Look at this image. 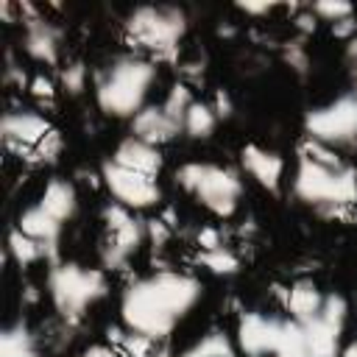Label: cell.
I'll return each instance as SVG.
<instances>
[{
	"label": "cell",
	"instance_id": "7a4b0ae2",
	"mask_svg": "<svg viewBox=\"0 0 357 357\" xmlns=\"http://www.w3.org/2000/svg\"><path fill=\"white\" fill-rule=\"evenodd\" d=\"M293 195L321 215H343L357 201V170L335 148L304 139L293 170Z\"/></svg>",
	"mask_w": 357,
	"mask_h": 357
},
{
	"label": "cell",
	"instance_id": "d6986e66",
	"mask_svg": "<svg viewBox=\"0 0 357 357\" xmlns=\"http://www.w3.org/2000/svg\"><path fill=\"white\" fill-rule=\"evenodd\" d=\"M61 226H64V223H59V220H56L47 209H42L39 204L22 209V215L17 218V229L25 231L28 237H33L36 243H42L45 248H50V254L56 251V243H59V237H61Z\"/></svg>",
	"mask_w": 357,
	"mask_h": 357
},
{
	"label": "cell",
	"instance_id": "30bf717a",
	"mask_svg": "<svg viewBox=\"0 0 357 357\" xmlns=\"http://www.w3.org/2000/svg\"><path fill=\"white\" fill-rule=\"evenodd\" d=\"M287 329H290V318L265 315L259 310L243 312L237 318V332H234L237 351H243L245 357H276V351L287 337Z\"/></svg>",
	"mask_w": 357,
	"mask_h": 357
},
{
	"label": "cell",
	"instance_id": "484cf974",
	"mask_svg": "<svg viewBox=\"0 0 357 357\" xmlns=\"http://www.w3.org/2000/svg\"><path fill=\"white\" fill-rule=\"evenodd\" d=\"M310 11L315 14V20H321V22H332V25H337V22L354 17V6L346 3V0H318V3L310 6Z\"/></svg>",
	"mask_w": 357,
	"mask_h": 357
},
{
	"label": "cell",
	"instance_id": "603a6c76",
	"mask_svg": "<svg viewBox=\"0 0 357 357\" xmlns=\"http://www.w3.org/2000/svg\"><path fill=\"white\" fill-rule=\"evenodd\" d=\"M8 257L20 265V268H25V265H33L36 259H42V257H53L50 254V248H45L42 243H36L33 237H28L25 231H20L17 226L8 231Z\"/></svg>",
	"mask_w": 357,
	"mask_h": 357
},
{
	"label": "cell",
	"instance_id": "d6a6232c",
	"mask_svg": "<svg viewBox=\"0 0 357 357\" xmlns=\"http://www.w3.org/2000/svg\"><path fill=\"white\" fill-rule=\"evenodd\" d=\"M296 28L301 31V33H312L315 28H318V20H315V14L307 8V11H301L298 17H296Z\"/></svg>",
	"mask_w": 357,
	"mask_h": 357
},
{
	"label": "cell",
	"instance_id": "f546056e",
	"mask_svg": "<svg viewBox=\"0 0 357 357\" xmlns=\"http://www.w3.org/2000/svg\"><path fill=\"white\" fill-rule=\"evenodd\" d=\"M28 89H31V95H33V98H39V100H53V95H56V84H53V78L42 75V73L31 78Z\"/></svg>",
	"mask_w": 357,
	"mask_h": 357
},
{
	"label": "cell",
	"instance_id": "d4e9b609",
	"mask_svg": "<svg viewBox=\"0 0 357 357\" xmlns=\"http://www.w3.org/2000/svg\"><path fill=\"white\" fill-rule=\"evenodd\" d=\"M195 103V98H192V89H190V84L187 81H178V84H173L170 89H167V95H165V100H162V109L181 126L184 123V114H187V109Z\"/></svg>",
	"mask_w": 357,
	"mask_h": 357
},
{
	"label": "cell",
	"instance_id": "e575fe53",
	"mask_svg": "<svg viewBox=\"0 0 357 357\" xmlns=\"http://www.w3.org/2000/svg\"><path fill=\"white\" fill-rule=\"evenodd\" d=\"M78 357H123V354L117 349H112V346H89Z\"/></svg>",
	"mask_w": 357,
	"mask_h": 357
},
{
	"label": "cell",
	"instance_id": "cb8c5ba5",
	"mask_svg": "<svg viewBox=\"0 0 357 357\" xmlns=\"http://www.w3.org/2000/svg\"><path fill=\"white\" fill-rule=\"evenodd\" d=\"M198 265H204L215 276H231V273H237L240 259L229 245H215V248H201L198 251Z\"/></svg>",
	"mask_w": 357,
	"mask_h": 357
},
{
	"label": "cell",
	"instance_id": "8d00e7d4",
	"mask_svg": "<svg viewBox=\"0 0 357 357\" xmlns=\"http://www.w3.org/2000/svg\"><path fill=\"white\" fill-rule=\"evenodd\" d=\"M346 56H349V61L351 64H357V33L349 39V47H346Z\"/></svg>",
	"mask_w": 357,
	"mask_h": 357
},
{
	"label": "cell",
	"instance_id": "7402d4cb",
	"mask_svg": "<svg viewBox=\"0 0 357 357\" xmlns=\"http://www.w3.org/2000/svg\"><path fill=\"white\" fill-rule=\"evenodd\" d=\"M218 126V114H215V106L212 103H204V100H195L187 114H184V123H181V134H187L190 139H206L212 137Z\"/></svg>",
	"mask_w": 357,
	"mask_h": 357
},
{
	"label": "cell",
	"instance_id": "2e32d148",
	"mask_svg": "<svg viewBox=\"0 0 357 357\" xmlns=\"http://www.w3.org/2000/svg\"><path fill=\"white\" fill-rule=\"evenodd\" d=\"M176 134H181V126L162 109V103H148L131 117V137H139L151 145H165Z\"/></svg>",
	"mask_w": 357,
	"mask_h": 357
},
{
	"label": "cell",
	"instance_id": "4fadbf2b",
	"mask_svg": "<svg viewBox=\"0 0 357 357\" xmlns=\"http://www.w3.org/2000/svg\"><path fill=\"white\" fill-rule=\"evenodd\" d=\"M240 162L245 173L268 192H279L284 181V159L276 151H268L262 145H245L240 151Z\"/></svg>",
	"mask_w": 357,
	"mask_h": 357
},
{
	"label": "cell",
	"instance_id": "ac0fdd59",
	"mask_svg": "<svg viewBox=\"0 0 357 357\" xmlns=\"http://www.w3.org/2000/svg\"><path fill=\"white\" fill-rule=\"evenodd\" d=\"M42 209H47L59 223L73 220V215L78 212V190L73 181L67 178H50L36 201Z\"/></svg>",
	"mask_w": 357,
	"mask_h": 357
},
{
	"label": "cell",
	"instance_id": "8fae6325",
	"mask_svg": "<svg viewBox=\"0 0 357 357\" xmlns=\"http://www.w3.org/2000/svg\"><path fill=\"white\" fill-rule=\"evenodd\" d=\"M100 178H103V187L109 190V195L114 198V204H120L131 212L151 209L162 198V190H159L156 178L134 173V170L117 165L114 159H106L100 165Z\"/></svg>",
	"mask_w": 357,
	"mask_h": 357
},
{
	"label": "cell",
	"instance_id": "9c48e42d",
	"mask_svg": "<svg viewBox=\"0 0 357 357\" xmlns=\"http://www.w3.org/2000/svg\"><path fill=\"white\" fill-rule=\"evenodd\" d=\"M346 321H349V301L340 293H326L321 312L301 324L310 357H340Z\"/></svg>",
	"mask_w": 357,
	"mask_h": 357
},
{
	"label": "cell",
	"instance_id": "f1b7e54d",
	"mask_svg": "<svg viewBox=\"0 0 357 357\" xmlns=\"http://www.w3.org/2000/svg\"><path fill=\"white\" fill-rule=\"evenodd\" d=\"M284 61L296 70V73H307V67H310V56H307V47L301 45V42H287L284 45Z\"/></svg>",
	"mask_w": 357,
	"mask_h": 357
},
{
	"label": "cell",
	"instance_id": "4dcf8cb0",
	"mask_svg": "<svg viewBox=\"0 0 357 357\" xmlns=\"http://www.w3.org/2000/svg\"><path fill=\"white\" fill-rule=\"evenodd\" d=\"M145 234H148V240H153L156 245H162L170 237V226L165 220H145Z\"/></svg>",
	"mask_w": 357,
	"mask_h": 357
},
{
	"label": "cell",
	"instance_id": "3957f363",
	"mask_svg": "<svg viewBox=\"0 0 357 357\" xmlns=\"http://www.w3.org/2000/svg\"><path fill=\"white\" fill-rule=\"evenodd\" d=\"M156 84V64L139 53L109 59L95 75V103L109 117H134Z\"/></svg>",
	"mask_w": 357,
	"mask_h": 357
},
{
	"label": "cell",
	"instance_id": "277c9868",
	"mask_svg": "<svg viewBox=\"0 0 357 357\" xmlns=\"http://www.w3.org/2000/svg\"><path fill=\"white\" fill-rule=\"evenodd\" d=\"M109 293L106 273L100 268H86L78 262H56L47 273V296L59 318L73 326L84 312Z\"/></svg>",
	"mask_w": 357,
	"mask_h": 357
},
{
	"label": "cell",
	"instance_id": "7c38bea8",
	"mask_svg": "<svg viewBox=\"0 0 357 357\" xmlns=\"http://www.w3.org/2000/svg\"><path fill=\"white\" fill-rule=\"evenodd\" d=\"M0 131H3V142L11 151L31 153L53 128L45 114H39L33 109H14V112H6Z\"/></svg>",
	"mask_w": 357,
	"mask_h": 357
},
{
	"label": "cell",
	"instance_id": "d590c367",
	"mask_svg": "<svg viewBox=\"0 0 357 357\" xmlns=\"http://www.w3.org/2000/svg\"><path fill=\"white\" fill-rule=\"evenodd\" d=\"M212 106H215V114H218V117H229V114H231V98H229L226 92H218Z\"/></svg>",
	"mask_w": 357,
	"mask_h": 357
},
{
	"label": "cell",
	"instance_id": "e0dca14e",
	"mask_svg": "<svg viewBox=\"0 0 357 357\" xmlns=\"http://www.w3.org/2000/svg\"><path fill=\"white\" fill-rule=\"evenodd\" d=\"M326 301V293L312 282V279H296L287 293H284V310H287V318L304 324L310 318H315L321 312Z\"/></svg>",
	"mask_w": 357,
	"mask_h": 357
},
{
	"label": "cell",
	"instance_id": "83f0119b",
	"mask_svg": "<svg viewBox=\"0 0 357 357\" xmlns=\"http://www.w3.org/2000/svg\"><path fill=\"white\" fill-rule=\"evenodd\" d=\"M59 153H61V137H59L56 131H50V134L31 151V159L39 162V165H50V162L59 159Z\"/></svg>",
	"mask_w": 357,
	"mask_h": 357
},
{
	"label": "cell",
	"instance_id": "52a82bcc",
	"mask_svg": "<svg viewBox=\"0 0 357 357\" xmlns=\"http://www.w3.org/2000/svg\"><path fill=\"white\" fill-rule=\"evenodd\" d=\"M304 139L326 148L357 142V92H343L304 114Z\"/></svg>",
	"mask_w": 357,
	"mask_h": 357
},
{
	"label": "cell",
	"instance_id": "44dd1931",
	"mask_svg": "<svg viewBox=\"0 0 357 357\" xmlns=\"http://www.w3.org/2000/svg\"><path fill=\"white\" fill-rule=\"evenodd\" d=\"M0 357H36V335L25 321H17L0 332Z\"/></svg>",
	"mask_w": 357,
	"mask_h": 357
},
{
	"label": "cell",
	"instance_id": "836d02e7",
	"mask_svg": "<svg viewBox=\"0 0 357 357\" xmlns=\"http://www.w3.org/2000/svg\"><path fill=\"white\" fill-rule=\"evenodd\" d=\"M198 245H201V248H215V245H223V243H220L218 229H201V231H198Z\"/></svg>",
	"mask_w": 357,
	"mask_h": 357
},
{
	"label": "cell",
	"instance_id": "9a60e30c",
	"mask_svg": "<svg viewBox=\"0 0 357 357\" xmlns=\"http://www.w3.org/2000/svg\"><path fill=\"white\" fill-rule=\"evenodd\" d=\"M109 159H114L117 165H123V167H128L134 173L151 176V178H156L162 165H165L159 145H151V142H145L139 137H131V134L126 139H120V145L114 148V153Z\"/></svg>",
	"mask_w": 357,
	"mask_h": 357
},
{
	"label": "cell",
	"instance_id": "5bb4252c",
	"mask_svg": "<svg viewBox=\"0 0 357 357\" xmlns=\"http://www.w3.org/2000/svg\"><path fill=\"white\" fill-rule=\"evenodd\" d=\"M25 53L39 64H56L61 53V33L53 22L42 20L39 14L25 20V36H22Z\"/></svg>",
	"mask_w": 357,
	"mask_h": 357
},
{
	"label": "cell",
	"instance_id": "6da1fadb",
	"mask_svg": "<svg viewBox=\"0 0 357 357\" xmlns=\"http://www.w3.org/2000/svg\"><path fill=\"white\" fill-rule=\"evenodd\" d=\"M204 284L184 271H156L134 279L120 296L123 329L148 340H165L201 301Z\"/></svg>",
	"mask_w": 357,
	"mask_h": 357
},
{
	"label": "cell",
	"instance_id": "5b68a950",
	"mask_svg": "<svg viewBox=\"0 0 357 357\" xmlns=\"http://www.w3.org/2000/svg\"><path fill=\"white\" fill-rule=\"evenodd\" d=\"M176 184L215 218H231L243 198L240 173L215 162H184L176 170Z\"/></svg>",
	"mask_w": 357,
	"mask_h": 357
},
{
	"label": "cell",
	"instance_id": "4316f807",
	"mask_svg": "<svg viewBox=\"0 0 357 357\" xmlns=\"http://www.w3.org/2000/svg\"><path fill=\"white\" fill-rule=\"evenodd\" d=\"M86 81H89V73L81 61H73V64L61 67V73H59V84L67 95H81L86 89Z\"/></svg>",
	"mask_w": 357,
	"mask_h": 357
},
{
	"label": "cell",
	"instance_id": "f35d334b",
	"mask_svg": "<svg viewBox=\"0 0 357 357\" xmlns=\"http://www.w3.org/2000/svg\"><path fill=\"white\" fill-rule=\"evenodd\" d=\"M354 70H357V64H354Z\"/></svg>",
	"mask_w": 357,
	"mask_h": 357
},
{
	"label": "cell",
	"instance_id": "ba28073f",
	"mask_svg": "<svg viewBox=\"0 0 357 357\" xmlns=\"http://www.w3.org/2000/svg\"><path fill=\"white\" fill-rule=\"evenodd\" d=\"M103 220H106V229H109V240L100 251V259H103V268L120 271V268L128 265V259L137 254V248L148 240L145 223L137 220L131 209H126L114 201L103 206Z\"/></svg>",
	"mask_w": 357,
	"mask_h": 357
},
{
	"label": "cell",
	"instance_id": "8992f818",
	"mask_svg": "<svg viewBox=\"0 0 357 357\" xmlns=\"http://www.w3.org/2000/svg\"><path fill=\"white\" fill-rule=\"evenodd\" d=\"M187 28V11L176 6H137L123 20L126 39L156 59H170Z\"/></svg>",
	"mask_w": 357,
	"mask_h": 357
},
{
	"label": "cell",
	"instance_id": "ffe728a7",
	"mask_svg": "<svg viewBox=\"0 0 357 357\" xmlns=\"http://www.w3.org/2000/svg\"><path fill=\"white\" fill-rule=\"evenodd\" d=\"M173 357H237V343L226 332L212 329Z\"/></svg>",
	"mask_w": 357,
	"mask_h": 357
},
{
	"label": "cell",
	"instance_id": "74e56055",
	"mask_svg": "<svg viewBox=\"0 0 357 357\" xmlns=\"http://www.w3.org/2000/svg\"><path fill=\"white\" fill-rule=\"evenodd\" d=\"M340 357H357V337H354L351 343H346V346H343V351H340Z\"/></svg>",
	"mask_w": 357,
	"mask_h": 357
},
{
	"label": "cell",
	"instance_id": "1f68e13d",
	"mask_svg": "<svg viewBox=\"0 0 357 357\" xmlns=\"http://www.w3.org/2000/svg\"><path fill=\"white\" fill-rule=\"evenodd\" d=\"M237 8L243 14H251V17H262V14H271L276 8V3H237Z\"/></svg>",
	"mask_w": 357,
	"mask_h": 357
}]
</instances>
